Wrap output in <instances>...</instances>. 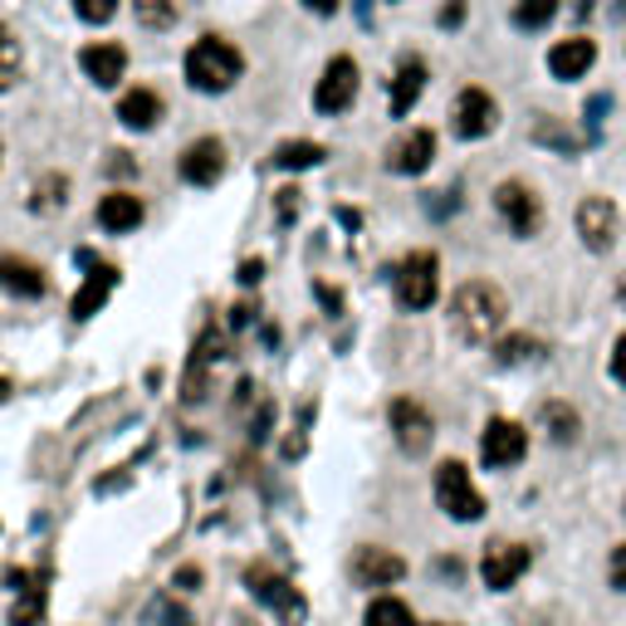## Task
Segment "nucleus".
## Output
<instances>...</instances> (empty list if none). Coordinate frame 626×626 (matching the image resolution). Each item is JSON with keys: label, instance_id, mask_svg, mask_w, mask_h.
<instances>
[{"label": "nucleus", "instance_id": "obj_34", "mask_svg": "<svg viewBox=\"0 0 626 626\" xmlns=\"http://www.w3.org/2000/svg\"><path fill=\"white\" fill-rule=\"evenodd\" d=\"M607 572H612V588H622V592H626V544H622V548H612Z\"/></svg>", "mask_w": 626, "mask_h": 626}, {"label": "nucleus", "instance_id": "obj_11", "mask_svg": "<svg viewBox=\"0 0 626 626\" xmlns=\"http://www.w3.org/2000/svg\"><path fill=\"white\" fill-rule=\"evenodd\" d=\"M495 206L499 216H505L509 225H514V235H538V221H544V206H538V196L529 192L524 182H499L495 186Z\"/></svg>", "mask_w": 626, "mask_h": 626}, {"label": "nucleus", "instance_id": "obj_18", "mask_svg": "<svg viewBox=\"0 0 626 626\" xmlns=\"http://www.w3.org/2000/svg\"><path fill=\"white\" fill-rule=\"evenodd\" d=\"M142 216H148V211H142V201H138L132 192H108V196L98 201V225H103L108 235H128V231H138Z\"/></svg>", "mask_w": 626, "mask_h": 626}, {"label": "nucleus", "instance_id": "obj_9", "mask_svg": "<svg viewBox=\"0 0 626 626\" xmlns=\"http://www.w3.org/2000/svg\"><path fill=\"white\" fill-rule=\"evenodd\" d=\"M451 123H455V138H465V142H475V138H489L495 132V123H499V108H495V98H489L485 89H461L455 93V108H451Z\"/></svg>", "mask_w": 626, "mask_h": 626}, {"label": "nucleus", "instance_id": "obj_3", "mask_svg": "<svg viewBox=\"0 0 626 626\" xmlns=\"http://www.w3.org/2000/svg\"><path fill=\"white\" fill-rule=\"evenodd\" d=\"M396 299H402L411 313L431 309L436 294H441V259L431 255V250H411V255L396 265Z\"/></svg>", "mask_w": 626, "mask_h": 626}, {"label": "nucleus", "instance_id": "obj_26", "mask_svg": "<svg viewBox=\"0 0 626 626\" xmlns=\"http://www.w3.org/2000/svg\"><path fill=\"white\" fill-rule=\"evenodd\" d=\"M362 626H416V617L402 598H378L368 612H362Z\"/></svg>", "mask_w": 626, "mask_h": 626}, {"label": "nucleus", "instance_id": "obj_5", "mask_svg": "<svg viewBox=\"0 0 626 626\" xmlns=\"http://www.w3.org/2000/svg\"><path fill=\"white\" fill-rule=\"evenodd\" d=\"M479 455H485L489 470H509L529 455V431L509 416H489L485 436H479Z\"/></svg>", "mask_w": 626, "mask_h": 626}, {"label": "nucleus", "instance_id": "obj_23", "mask_svg": "<svg viewBox=\"0 0 626 626\" xmlns=\"http://www.w3.org/2000/svg\"><path fill=\"white\" fill-rule=\"evenodd\" d=\"M421 89H426V65L421 59H406V65L396 69V79H392V118H406L411 103L421 98Z\"/></svg>", "mask_w": 626, "mask_h": 626}, {"label": "nucleus", "instance_id": "obj_33", "mask_svg": "<svg viewBox=\"0 0 626 626\" xmlns=\"http://www.w3.org/2000/svg\"><path fill=\"white\" fill-rule=\"evenodd\" d=\"M39 607H45V592H39V588H25V602L15 607V617H10V622H15V626H35V622H39Z\"/></svg>", "mask_w": 626, "mask_h": 626}, {"label": "nucleus", "instance_id": "obj_24", "mask_svg": "<svg viewBox=\"0 0 626 626\" xmlns=\"http://www.w3.org/2000/svg\"><path fill=\"white\" fill-rule=\"evenodd\" d=\"M65 201H69V176L49 172V176H39V182H35V196H30V211L49 216V211H59Z\"/></svg>", "mask_w": 626, "mask_h": 626}, {"label": "nucleus", "instance_id": "obj_13", "mask_svg": "<svg viewBox=\"0 0 626 626\" xmlns=\"http://www.w3.org/2000/svg\"><path fill=\"white\" fill-rule=\"evenodd\" d=\"M79 65H83V74H89L98 89H118V79L128 74V49L123 45H83L79 49Z\"/></svg>", "mask_w": 626, "mask_h": 626}, {"label": "nucleus", "instance_id": "obj_2", "mask_svg": "<svg viewBox=\"0 0 626 626\" xmlns=\"http://www.w3.org/2000/svg\"><path fill=\"white\" fill-rule=\"evenodd\" d=\"M186 83H192L196 93H225L235 89L240 74H245V55L231 45V39L221 35H206L196 39L192 49H186Z\"/></svg>", "mask_w": 626, "mask_h": 626}, {"label": "nucleus", "instance_id": "obj_42", "mask_svg": "<svg viewBox=\"0 0 626 626\" xmlns=\"http://www.w3.org/2000/svg\"><path fill=\"white\" fill-rule=\"evenodd\" d=\"M436 626H451V622H436Z\"/></svg>", "mask_w": 626, "mask_h": 626}, {"label": "nucleus", "instance_id": "obj_8", "mask_svg": "<svg viewBox=\"0 0 626 626\" xmlns=\"http://www.w3.org/2000/svg\"><path fill=\"white\" fill-rule=\"evenodd\" d=\"M572 221H578V235L592 255H607V250L617 245V206H612L607 196H582Z\"/></svg>", "mask_w": 626, "mask_h": 626}, {"label": "nucleus", "instance_id": "obj_17", "mask_svg": "<svg viewBox=\"0 0 626 626\" xmlns=\"http://www.w3.org/2000/svg\"><path fill=\"white\" fill-rule=\"evenodd\" d=\"M592 65H598V45H592V39H582V35L558 39V45H553V55H548L553 79H582Z\"/></svg>", "mask_w": 626, "mask_h": 626}, {"label": "nucleus", "instance_id": "obj_7", "mask_svg": "<svg viewBox=\"0 0 626 626\" xmlns=\"http://www.w3.org/2000/svg\"><path fill=\"white\" fill-rule=\"evenodd\" d=\"M392 436L396 445H402L406 455H426L436 441V421L431 411H426L421 402H411V396H396L392 402Z\"/></svg>", "mask_w": 626, "mask_h": 626}, {"label": "nucleus", "instance_id": "obj_14", "mask_svg": "<svg viewBox=\"0 0 626 626\" xmlns=\"http://www.w3.org/2000/svg\"><path fill=\"white\" fill-rule=\"evenodd\" d=\"M250 588H255V598L265 602V607L285 612V622H289V626L304 622V602H299V592L289 588L285 578H275V572H265V568H250Z\"/></svg>", "mask_w": 626, "mask_h": 626}, {"label": "nucleus", "instance_id": "obj_41", "mask_svg": "<svg viewBox=\"0 0 626 626\" xmlns=\"http://www.w3.org/2000/svg\"><path fill=\"white\" fill-rule=\"evenodd\" d=\"M5 396H10V382H5V378H0V402H5Z\"/></svg>", "mask_w": 626, "mask_h": 626}, {"label": "nucleus", "instance_id": "obj_28", "mask_svg": "<svg viewBox=\"0 0 626 626\" xmlns=\"http://www.w3.org/2000/svg\"><path fill=\"white\" fill-rule=\"evenodd\" d=\"M15 79H20V39L0 25V93L15 89Z\"/></svg>", "mask_w": 626, "mask_h": 626}, {"label": "nucleus", "instance_id": "obj_39", "mask_svg": "<svg viewBox=\"0 0 626 626\" xmlns=\"http://www.w3.org/2000/svg\"><path fill=\"white\" fill-rule=\"evenodd\" d=\"M304 5L313 10V15H333V10H338V0H304Z\"/></svg>", "mask_w": 626, "mask_h": 626}, {"label": "nucleus", "instance_id": "obj_4", "mask_svg": "<svg viewBox=\"0 0 626 626\" xmlns=\"http://www.w3.org/2000/svg\"><path fill=\"white\" fill-rule=\"evenodd\" d=\"M436 505L455 519V524H475L485 514V495L470 485V470L461 461H445L436 470Z\"/></svg>", "mask_w": 626, "mask_h": 626}, {"label": "nucleus", "instance_id": "obj_38", "mask_svg": "<svg viewBox=\"0 0 626 626\" xmlns=\"http://www.w3.org/2000/svg\"><path fill=\"white\" fill-rule=\"evenodd\" d=\"M259 275H265V265H259V259H245V269H240V279H245V285H259Z\"/></svg>", "mask_w": 626, "mask_h": 626}, {"label": "nucleus", "instance_id": "obj_20", "mask_svg": "<svg viewBox=\"0 0 626 626\" xmlns=\"http://www.w3.org/2000/svg\"><path fill=\"white\" fill-rule=\"evenodd\" d=\"M225 343H221V333H206L201 343H196V352H192V368H186V387L182 396L186 402H201L206 396V372H211V362H221L225 358Z\"/></svg>", "mask_w": 626, "mask_h": 626}, {"label": "nucleus", "instance_id": "obj_16", "mask_svg": "<svg viewBox=\"0 0 626 626\" xmlns=\"http://www.w3.org/2000/svg\"><path fill=\"white\" fill-rule=\"evenodd\" d=\"M0 289L15 299H39L49 289L45 269L35 259H20V255H0Z\"/></svg>", "mask_w": 626, "mask_h": 626}, {"label": "nucleus", "instance_id": "obj_36", "mask_svg": "<svg viewBox=\"0 0 626 626\" xmlns=\"http://www.w3.org/2000/svg\"><path fill=\"white\" fill-rule=\"evenodd\" d=\"M461 15H465V0H445L441 25H461Z\"/></svg>", "mask_w": 626, "mask_h": 626}, {"label": "nucleus", "instance_id": "obj_21", "mask_svg": "<svg viewBox=\"0 0 626 626\" xmlns=\"http://www.w3.org/2000/svg\"><path fill=\"white\" fill-rule=\"evenodd\" d=\"M118 118H123V128H138V132H148L162 123V98H156L152 89H128L118 98Z\"/></svg>", "mask_w": 626, "mask_h": 626}, {"label": "nucleus", "instance_id": "obj_10", "mask_svg": "<svg viewBox=\"0 0 626 626\" xmlns=\"http://www.w3.org/2000/svg\"><path fill=\"white\" fill-rule=\"evenodd\" d=\"M352 98H358V65H352L348 55L328 59L318 89H313V108L318 113H343V108H352Z\"/></svg>", "mask_w": 626, "mask_h": 626}, {"label": "nucleus", "instance_id": "obj_19", "mask_svg": "<svg viewBox=\"0 0 626 626\" xmlns=\"http://www.w3.org/2000/svg\"><path fill=\"white\" fill-rule=\"evenodd\" d=\"M431 156H436V132L416 128V132H406V142L387 156V166H392V172H402V176H416V172L431 166Z\"/></svg>", "mask_w": 626, "mask_h": 626}, {"label": "nucleus", "instance_id": "obj_32", "mask_svg": "<svg viewBox=\"0 0 626 626\" xmlns=\"http://www.w3.org/2000/svg\"><path fill=\"white\" fill-rule=\"evenodd\" d=\"M74 15L89 20V25H108L118 15V0H74Z\"/></svg>", "mask_w": 626, "mask_h": 626}, {"label": "nucleus", "instance_id": "obj_35", "mask_svg": "<svg viewBox=\"0 0 626 626\" xmlns=\"http://www.w3.org/2000/svg\"><path fill=\"white\" fill-rule=\"evenodd\" d=\"M612 378H617L622 387H626V333H622L617 343H612Z\"/></svg>", "mask_w": 626, "mask_h": 626}, {"label": "nucleus", "instance_id": "obj_29", "mask_svg": "<svg viewBox=\"0 0 626 626\" xmlns=\"http://www.w3.org/2000/svg\"><path fill=\"white\" fill-rule=\"evenodd\" d=\"M553 15H558V0H519L514 5V20L524 30H544Z\"/></svg>", "mask_w": 626, "mask_h": 626}, {"label": "nucleus", "instance_id": "obj_31", "mask_svg": "<svg viewBox=\"0 0 626 626\" xmlns=\"http://www.w3.org/2000/svg\"><path fill=\"white\" fill-rule=\"evenodd\" d=\"M538 352H544V348H538L534 338H505V343H499V362H505V368H509V362H534Z\"/></svg>", "mask_w": 626, "mask_h": 626}, {"label": "nucleus", "instance_id": "obj_1", "mask_svg": "<svg viewBox=\"0 0 626 626\" xmlns=\"http://www.w3.org/2000/svg\"><path fill=\"white\" fill-rule=\"evenodd\" d=\"M509 323V299L489 279H465L451 294V328L461 343H495Z\"/></svg>", "mask_w": 626, "mask_h": 626}, {"label": "nucleus", "instance_id": "obj_6", "mask_svg": "<svg viewBox=\"0 0 626 626\" xmlns=\"http://www.w3.org/2000/svg\"><path fill=\"white\" fill-rule=\"evenodd\" d=\"M524 572H529V548L524 544L489 538L485 553H479V578H485V588H495V592H509Z\"/></svg>", "mask_w": 626, "mask_h": 626}, {"label": "nucleus", "instance_id": "obj_30", "mask_svg": "<svg viewBox=\"0 0 626 626\" xmlns=\"http://www.w3.org/2000/svg\"><path fill=\"white\" fill-rule=\"evenodd\" d=\"M544 426H553V436H558L563 445H568L572 436H578V416H572L563 402H548V406H544Z\"/></svg>", "mask_w": 626, "mask_h": 626}, {"label": "nucleus", "instance_id": "obj_22", "mask_svg": "<svg viewBox=\"0 0 626 626\" xmlns=\"http://www.w3.org/2000/svg\"><path fill=\"white\" fill-rule=\"evenodd\" d=\"M113 289H118V269H113V265H93V275L83 279V289L74 294V318H93V313L108 304Z\"/></svg>", "mask_w": 626, "mask_h": 626}, {"label": "nucleus", "instance_id": "obj_12", "mask_svg": "<svg viewBox=\"0 0 626 626\" xmlns=\"http://www.w3.org/2000/svg\"><path fill=\"white\" fill-rule=\"evenodd\" d=\"M352 578H358L362 588H392V582L406 578V563L396 558L392 548L368 544V548H358V558H352Z\"/></svg>", "mask_w": 626, "mask_h": 626}, {"label": "nucleus", "instance_id": "obj_15", "mask_svg": "<svg viewBox=\"0 0 626 626\" xmlns=\"http://www.w3.org/2000/svg\"><path fill=\"white\" fill-rule=\"evenodd\" d=\"M221 172H225V148L216 138H201V142H192V148L182 152V176L192 186H216L221 182Z\"/></svg>", "mask_w": 626, "mask_h": 626}, {"label": "nucleus", "instance_id": "obj_27", "mask_svg": "<svg viewBox=\"0 0 626 626\" xmlns=\"http://www.w3.org/2000/svg\"><path fill=\"white\" fill-rule=\"evenodd\" d=\"M323 142H285V148H275V166H285V172H304V166H318L323 162Z\"/></svg>", "mask_w": 626, "mask_h": 626}, {"label": "nucleus", "instance_id": "obj_40", "mask_svg": "<svg viewBox=\"0 0 626 626\" xmlns=\"http://www.w3.org/2000/svg\"><path fill=\"white\" fill-rule=\"evenodd\" d=\"M176 582H182V588H186V592H192V588H196V582H201V572H196V568H182V572H176Z\"/></svg>", "mask_w": 626, "mask_h": 626}, {"label": "nucleus", "instance_id": "obj_37", "mask_svg": "<svg viewBox=\"0 0 626 626\" xmlns=\"http://www.w3.org/2000/svg\"><path fill=\"white\" fill-rule=\"evenodd\" d=\"M294 206H299V192L289 186V192H279V211H285V221H294Z\"/></svg>", "mask_w": 626, "mask_h": 626}, {"label": "nucleus", "instance_id": "obj_25", "mask_svg": "<svg viewBox=\"0 0 626 626\" xmlns=\"http://www.w3.org/2000/svg\"><path fill=\"white\" fill-rule=\"evenodd\" d=\"M132 10H138V25L148 30H172L182 20V0H132Z\"/></svg>", "mask_w": 626, "mask_h": 626}]
</instances>
